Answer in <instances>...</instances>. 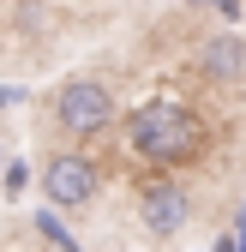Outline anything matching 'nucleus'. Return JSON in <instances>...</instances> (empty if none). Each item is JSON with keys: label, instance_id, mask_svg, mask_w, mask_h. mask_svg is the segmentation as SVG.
<instances>
[{"label": "nucleus", "instance_id": "nucleus-3", "mask_svg": "<svg viewBox=\"0 0 246 252\" xmlns=\"http://www.w3.org/2000/svg\"><path fill=\"white\" fill-rule=\"evenodd\" d=\"M138 222L156 246H174L192 222V186H180L174 174H156L138 186Z\"/></svg>", "mask_w": 246, "mask_h": 252}, {"label": "nucleus", "instance_id": "nucleus-5", "mask_svg": "<svg viewBox=\"0 0 246 252\" xmlns=\"http://www.w3.org/2000/svg\"><path fill=\"white\" fill-rule=\"evenodd\" d=\"M198 78L210 90H246V36H234V30L198 36Z\"/></svg>", "mask_w": 246, "mask_h": 252}, {"label": "nucleus", "instance_id": "nucleus-1", "mask_svg": "<svg viewBox=\"0 0 246 252\" xmlns=\"http://www.w3.org/2000/svg\"><path fill=\"white\" fill-rule=\"evenodd\" d=\"M120 144H126L138 162H150V168H186V162L204 156L210 126H204V114L192 102L156 96V102H144V108H132L120 120Z\"/></svg>", "mask_w": 246, "mask_h": 252}, {"label": "nucleus", "instance_id": "nucleus-6", "mask_svg": "<svg viewBox=\"0 0 246 252\" xmlns=\"http://www.w3.org/2000/svg\"><path fill=\"white\" fill-rule=\"evenodd\" d=\"M36 228H42V234H48V240H54L60 252H78V240H72L66 228H60V222H54V216H36Z\"/></svg>", "mask_w": 246, "mask_h": 252}, {"label": "nucleus", "instance_id": "nucleus-8", "mask_svg": "<svg viewBox=\"0 0 246 252\" xmlns=\"http://www.w3.org/2000/svg\"><path fill=\"white\" fill-rule=\"evenodd\" d=\"M0 168H6V144H0Z\"/></svg>", "mask_w": 246, "mask_h": 252}, {"label": "nucleus", "instance_id": "nucleus-2", "mask_svg": "<svg viewBox=\"0 0 246 252\" xmlns=\"http://www.w3.org/2000/svg\"><path fill=\"white\" fill-rule=\"evenodd\" d=\"M54 126L66 138H96L114 126V90L102 78H66L54 90Z\"/></svg>", "mask_w": 246, "mask_h": 252}, {"label": "nucleus", "instance_id": "nucleus-7", "mask_svg": "<svg viewBox=\"0 0 246 252\" xmlns=\"http://www.w3.org/2000/svg\"><path fill=\"white\" fill-rule=\"evenodd\" d=\"M24 180H30V168L24 162H6V192H24Z\"/></svg>", "mask_w": 246, "mask_h": 252}, {"label": "nucleus", "instance_id": "nucleus-4", "mask_svg": "<svg viewBox=\"0 0 246 252\" xmlns=\"http://www.w3.org/2000/svg\"><path fill=\"white\" fill-rule=\"evenodd\" d=\"M96 186H102L96 162L78 156V150H60V156H48V162H42V192H48L54 210H84L90 198H96Z\"/></svg>", "mask_w": 246, "mask_h": 252}]
</instances>
